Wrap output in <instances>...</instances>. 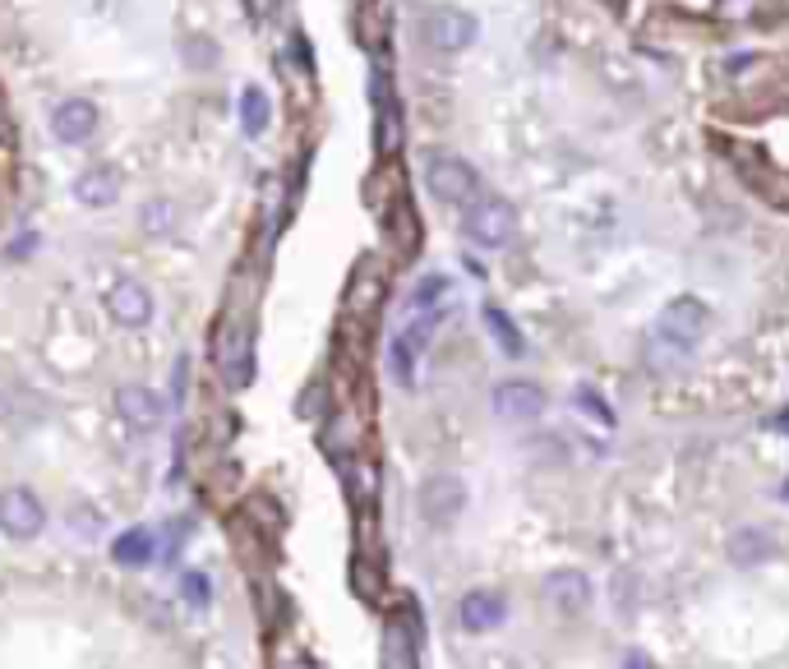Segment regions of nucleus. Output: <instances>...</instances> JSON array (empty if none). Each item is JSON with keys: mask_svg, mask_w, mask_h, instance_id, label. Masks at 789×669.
I'll return each mask as SVG.
<instances>
[{"mask_svg": "<svg viewBox=\"0 0 789 669\" xmlns=\"http://www.w3.org/2000/svg\"><path fill=\"white\" fill-rule=\"evenodd\" d=\"M706 328H712V310H706V300L697 296H674L661 315H655V342L670 347L678 360L688 355L702 338H706Z\"/></svg>", "mask_w": 789, "mask_h": 669, "instance_id": "nucleus-1", "label": "nucleus"}, {"mask_svg": "<svg viewBox=\"0 0 789 669\" xmlns=\"http://www.w3.org/2000/svg\"><path fill=\"white\" fill-rule=\"evenodd\" d=\"M462 236L481 249H504L513 236H517V213L508 199H494V194H481L476 203H466L462 213Z\"/></svg>", "mask_w": 789, "mask_h": 669, "instance_id": "nucleus-2", "label": "nucleus"}, {"mask_svg": "<svg viewBox=\"0 0 789 669\" xmlns=\"http://www.w3.org/2000/svg\"><path fill=\"white\" fill-rule=\"evenodd\" d=\"M425 185L439 203H453V209H466V203L481 199V176L457 152H434L425 162Z\"/></svg>", "mask_w": 789, "mask_h": 669, "instance_id": "nucleus-3", "label": "nucleus"}, {"mask_svg": "<svg viewBox=\"0 0 789 669\" xmlns=\"http://www.w3.org/2000/svg\"><path fill=\"white\" fill-rule=\"evenodd\" d=\"M420 33L434 51H466L471 42L481 38V23L471 10H457V6H434L425 19H420Z\"/></svg>", "mask_w": 789, "mask_h": 669, "instance_id": "nucleus-4", "label": "nucleus"}, {"mask_svg": "<svg viewBox=\"0 0 789 669\" xmlns=\"http://www.w3.org/2000/svg\"><path fill=\"white\" fill-rule=\"evenodd\" d=\"M415 503H420V518H425L430 527H449V522H457V512L466 508V480L439 471V476H430L415 490Z\"/></svg>", "mask_w": 789, "mask_h": 669, "instance_id": "nucleus-5", "label": "nucleus"}, {"mask_svg": "<svg viewBox=\"0 0 789 669\" xmlns=\"http://www.w3.org/2000/svg\"><path fill=\"white\" fill-rule=\"evenodd\" d=\"M42 527H46V512H42V499L33 490H23V485L0 490V531H6L10 540H33Z\"/></svg>", "mask_w": 789, "mask_h": 669, "instance_id": "nucleus-6", "label": "nucleus"}, {"mask_svg": "<svg viewBox=\"0 0 789 669\" xmlns=\"http://www.w3.org/2000/svg\"><path fill=\"white\" fill-rule=\"evenodd\" d=\"M218 365H222V379L231 389H250L254 379V338L245 323H227L222 338H218Z\"/></svg>", "mask_w": 789, "mask_h": 669, "instance_id": "nucleus-7", "label": "nucleus"}, {"mask_svg": "<svg viewBox=\"0 0 789 669\" xmlns=\"http://www.w3.org/2000/svg\"><path fill=\"white\" fill-rule=\"evenodd\" d=\"M97 125H102V116L88 97H65V102H56V112H51V135L70 148L88 144L97 135Z\"/></svg>", "mask_w": 789, "mask_h": 669, "instance_id": "nucleus-8", "label": "nucleus"}, {"mask_svg": "<svg viewBox=\"0 0 789 669\" xmlns=\"http://www.w3.org/2000/svg\"><path fill=\"white\" fill-rule=\"evenodd\" d=\"M490 406H494V416H504V421H536L545 411V389H536V383H526V379L494 383Z\"/></svg>", "mask_w": 789, "mask_h": 669, "instance_id": "nucleus-9", "label": "nucleus"}, {"mask_svg": "<svg viewBox=\"0 0 789 669\" xmlns=\"http://www.w3.org/2000/svg\"><path fill=\"white\" fill-rule=\"evenodd\" d=\"M107 315L120 323V328H144L152 319V291L135 277H120L116 287L107 291Z\"/></svg>", "mask_w": 789, "mask_h": 669, "instance_id": "nucleus-10", "label": "nucleus"}, {"mask_svg": "<svg viewBox=\"0 0 789 669\" xmlns=\"http://www.w3.org/2000/svg\"><path fill=\"white\" fill-rule=\"evenodd\" d=\"M120 171L116 167H88L84 176L74 180V203L78 209H93V213H102V209H116L120 203Z\"/></svg>", "mask_w": 789, "mask_h": 669, "instance_id": "nucleus-11", "label": "nucleus"}, {"mask_svg": "<svg viewBox=\"0 0 789 669\" xmlns=\"http://www.w3.org/2000/svg\"><path fill=\"white\" fill-rule=\"evenodd\" d=\"M545 596L559 614H582L591 605V577L582 569H555L545 577Z\"/></svg>", "mask_w": 789, "mask_h": 669, "instance_id": "nucleus-12", "label": "nucleus"}, {"mask_svg": "<svg viewBox=\"0 0 789 669\" xmlns=\"http://www.w3.org/2000/svg\"><path fill=\"white\" fill-rule=\"evenodd\" d=\"M116 411H120V421L125 425H135V429H157L167 416V402L157 397L152 389H139V383H125V389L116 393Z\"/></svg>", "mask_w": 789, "mask_h": 669, "instance_id": "nucleus-13", "label": "nucleus"}, {"mask_svg": "<svg viewBox=\"0 0 789 669\" xmlns=\"http://www.w3.org/2000/svg\"><path fill=\"white\" fill-rule=\"evenodd\" d=\"M457 619L466 633H490L508 619V601L498 596V591H466L457 605Z\"/></svg>", "mask_w": 789, "mask_h": 669, "instance_id": "nucleus-14", "label": "nucleus"}, {"mask_svg": "<svg viewBox=\"0 0 789 669\" xmlns=\"http://www.w3.org/2000/svg\"><path fill=\"white\" fill-rule=\"evenodd\" d=\"M112 559L120 563V569H148V563L157 559V535L148 527H129L112 540Z\"/></svg>", "mask_w": 789, "mask_h": 669, "instance_id": "nucleus-15", "label": "nucleus"}, {"mask_svg": "<svg viewBox=\"0 0 789 669\" xmlns=\"http://www.w3.org/2000/svg\"><path fill=\"white\" fill-rule=\"evenodd\" d=\"M776 554V535L761 531V527H744L729 535V563H739V569H753V563H767Z\"/></svg>", "mask_w": 789, "mask_h": 669, "instance_id": "nucleus-16", "label": "nucleus"}, {"mask_svg": "<svg viewBox=\"0 0 789 669\" xmlns=\"http://www.w3.org/2000/svg\"><path fill=\"white\" fill-rule=\"evenodd\" d=\"M415 633L402 624V619H392L383 628V647H379V665L383 669H415Z\"/></svg>", "mask_w": 789, "mask_h": 669, "instance_id": "nucleus-17", "label": "nucleus"}, {"mask_svg": "<svg viewBox=\"0 0 789 669\" xmlns=\"http://www.w3.org/2000/svg\"><path fill=\"white\" fill-rule=\"evenodd\" d=\"M375 107H379V152H392L402 144V116H398V102H392L383 74H375Z\"/></svg>", "mask_w": 789, "mask_h": 669, "instance_id": "nucleus-18", "label": "nucleus"}, {"mask_svg": "<svg viewBox=\"0 0 789 669\" xmlns=\"http://www.w3.org/2000/svg\"><path fill=\"white\" fill-rule=\"evenodd\" d=\"M269 120H273V102H269V93H263L259 84L241 88V130H245V139H259L263 130H269Z\"/></svg>", "mask_w": 789, "mask_h": 669, "instance_id": "nucleus-19", "label": "nucleus"}, {"mask_svg": "<svg viewBox=\"0 0 789 669\" xmlns=\"http://www.w3.org/2000/svg\"><path fill=\"white\" fill-rule=\"evenodd\" d=\"M481 315H485V328L494 332V342H498V347H504L508 355H522V351H526V342H522V332H517V323L508 319V310H498V305L490 300V305H485V310H481Z\"/></svg>", "mask_w": 789, "mask_h": 669, "instance_id": "nucleus-20", "label": "nucleus"}, {"mask_svg": "<svg viewBox=\"0 0 789 669\" xmlns=\"http://www.w3.org/2000/svg\"><path fill=\"white\" fill-rule=\"evenodd\" d=\"M388 360H392V374H398V383H402V389H411V383H415V347L402 338V332H398V338H392V347H388Z\"/></svg>", "mask_w": 789, "mask_h": 669, "instance_id": "nucleus-21", "label": "nucleus"}, {"mask_svg": "<svg viewBox=\"0 0 789 669\" xmlns=\"http://www.w3.org/2000/svg\"><path fill=\"white\" fill-rule=\"evenodd\" d=\"M139 222H144V231H152V236H167V231L176 226V203H167V199H152V203H144Z\"/></svg>", "mask_w": 789, "mask_h": 669, "instance_id": "nucleus-22", "label": "nucleus"}, {"mask_svg": "<svg viewBox=\"0 0 789 669\" xmlns=\"http://www.w3.org/2000/svg\"><path fill=\"white\" fill-rule=\"evenodd\" d=\"M443 291H449V277H425L415 287V296H411V310H434Z\"/></svg>", "mask_w": 789, "mask_h": 669, "instance_id": "nucleus-23", "label": "nucleus"}, {"mask_svg": "<svg viewBox=\"0 0 789 669\" xmlns=\"http://www.w3.org/2000/svg\"><path fill=\"white\" fill-rule=\"evenodd\" d=\"M351 582H356V596H365V601H375L379 596V573L370 569V563H351Z\"/></svg>", "mask_w": 789, "mask_h": 669, "instance_id": "nucleus-24", "label": "nucleus"}, {"mask_svg": "<svg viewBox=\"0 0 789 669\" xmlns=\"http://www.w3.org/2000/svg\"><path fill=\"white\" fill-rule=\"evenodd\" d=\"M180 591H186V601L190 605H208V577L203 573H180Z\"/></svg>", "mask_w": 789, "mask_h": 669, "instance_id": "nucleus-25", "label": "nucleus"}, {"mask_svg": "<svg viewBox=\"0 0 789 669\" xmlns=\"http://www.w3.org/2000/svg\"><path fill=\"white\" fill-rule=\"evenodd\" d=\"M577 402L587 406V416H596V421H604V425H614V411L604 406V402H600V397H596L591 389H577Z\"/></svg>", "mask_w": 789, "mask_h": 669, "instance_id": "nucleus-26", "label": "nucleus"}, {"mask_svg": "<svg viewBox=\"0 0 789 669\" xmlns=\"http://www.w3.org/2000/svg\"><path fill=\"white\" fill-rule=\"evenodd\" d=\"M623 669H655V660L642 656V651H628V656H623Z\"/></svg>", "mask_w": 789, "mask_h": 669, "instance_id": "nucleus-27", "label": "nucleus"}, {"mask_svg": "<svg viewBox=\"0 0 789 669\" xmlns=\"http://www.w3.org/2000/svg\"><path fill=\"white\" fill-rule=\"evenodd\" d=\"M269 10H273V0H250V14H254V19H263Z\"/></svg>", "mask_w": 789, "mask_h": 669, "instance_id": "nucleus-28", "label": "nucleus"}, {"mask_svg": "<svg viewBox=\"0 0 789 669\" xmlns=\"http://www.w3.org/2000/svg\"><path fill=\"white\" fill-rule=\"evenodd\" d=\"M610 6H623V0H610Z\"/></svg>", "mask_w": 789, "mask_h": 669, "instance_id": "nucleus-29", "label": "nucleus"}]
</instances>
